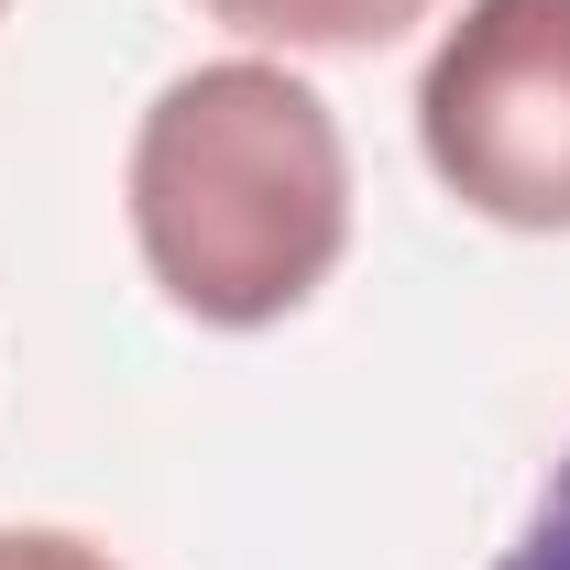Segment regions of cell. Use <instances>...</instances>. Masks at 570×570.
I'll return each mask as SVG.
<instances>
[{
  "instance_id": "cell-4",
  "label": "cell",
  "mask_w": 570,
  "mask_h": 570,
  "mask_svg": "<svg viewBox=\"0 0 570 570\" xmlns=\"http://www.w3.org/2000/svg\"><path fill=\"white\" fill-rule=\"evenodd\" d=\"M494 570H570V450H560V472L538 483V504H527V527L494 549Z\"/></svg>"
},
{
  "instance_id": "cell-1",
  "label": "cell",
  "mask_w": 570,
  "mask_h": 570,
  "mask_svg": "<svg viewBox=\"0 0 570 570\" xmlns=\"http://www.w3.org/2000/svg\"><path fill=\"white\" fill-rule=\"evenodd\" d=\"M121 219L154 296L198 330H275L352 253V142L285 56H209L132 121Z\"/></svg>"
},
{
  "instance_id": "cell-2",
  "label": "cell",
  "mask_w": 570,
  "mask_h": 570,
  "mask_svg": "<svg viewBox=\"0 0 570 570\" xmlns=\"http://www.w3.org/2000/svg\"><path fill=\"white\" fill-rule=\"evenodd\" d=\"M417 154L472 219L570 242V0H461L439 22Z\"/></svg>"
},
{
  "instance_id": "cell-6",
  "label": "cell",
  "mask_w": 570,
  "mask_h": 570,
  "mask_svg": "<svg viewBox=\"0 0 570 570\" xmlns=\"http://www.w3.org/2000/svg\"><path fill=\"white\" fill-rule=\"evenodd\" d=\"M0 22H11V0H0Z\"/></svg>"
},
{
  "instance_id": "cell-5",
  "label": "cell",
  "mask_w": 570,
  "mask_h": 570,
  "mask_svg": "<svg viewBox=\"0 0 570 570\" xmlns=\"http://www.w3.org/2000/svg\"><path fill=\"white\" fill-rule=\"evenodd\" d=\"M0 570H121V560L77 527H0Z\"/></svg>"
},
{
  "instance_id": "cell-3",
  "label": "cell",
  "mask_w": 570,
  "mask_h": 570,
  "mask_svg": "<svg viewBox=\"0 0 570 570\" xmlns=\"http://www.w3.org/2000/svg\"><path fill=\"white\" fill-rule=\"evenodd\" d=\"M198 11L253 45H285V56H373V45L439 22V0H198Z\"/></svg>"
}]
</instances>
